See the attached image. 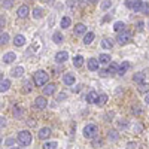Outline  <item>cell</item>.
<instances>
[{
	"label": "cell",
	"instance_id": "obj_53",
	"mask_svg": "<svg viewBox=\"0 0 149 149\" xmlns=\"http://www.w3.org/2000/svg\"><path fill=\"white\" fill-rule=\"evenodd\" d=\"M145 102H146V104H149V93H148L146 97H145Z\"/></svg>",
	"mask_w": 149,
	"mask_h": 149
},
{
	"label": "cell",
	"instance_id": "obj_29",
	"mask_svg": "<svg viewBox=\"0 0 149 149\" xmlns=\"http://www.w3.org/2000/svg\"><path fill=\"white\" fill-rule=\"evenodd\" d=\"M8 42H9V34L8 33H2L0 34V46L8 45Z\"/></svg>",
	"mask_w": 149,
	"mask_h": 149
},
{
	"label": "cell",
	"instance_id": "obj_22",
	"mask_svg": "<svg viewBox=\"0 0 149 149\" xmlns=\"http://www.w3.org/2000/svg\"><path fill=\"white\" fill-rule=\"evenodd\" d=\"M93 40H94V33H93V31L85 33V36H84V43H85V45H90Z\"/></svg>",
	"mask_w": 149,
	"mask_h": 149
},
{
	"label": "cell",
	"instance_id": "obj_17",
	"mask_svg": "<svg viewBox=\"0 0 149 149\" xmlns=\"http://www.w3.org/2000/svg\"><path fill=\"white\" fill-rule=\"evenodd\" d=\"M24 43H26V37H24L22 34H17L15 39H14V45L15 46H22Z\"/></svg>",
	"mask_w": 149,
	"mask_h": 149
},
{
	"label": "cell",
	"instance_id": "obj_5",
	"mask_svg": "<svg viewBox=\"0 0 149 149\" xmlns=\"http://www.w3.org/2000/svg\"><path fill=\"white\" fill-rule=\"evenodd\" d=\"M46 106H48V102H46V98H45L43 95H39V97L34 98V107H36V109L43 110Z\"/></svg>",
	"mask_w": 149,
	"mask_h": 149
},
{
	"label": "cell",
	"instance_id": "obj_59",
	"mask_svg": "<svg viewBox=\"0 0 149 149\" xmlns=\"http://www.w3.org/2000/svg\"><path fill=\"white\" fill-rule=\"evenodd\" d=\"M90 2H97V0H90Z\"/></svg>",
	"mask_w": 149,
	"mask_h": 149
},
{
	"label": "cell",
	"instance_id": "obj_49",
	"mask_svg": "<svg viewBox=\"0 0 149 149\" xmlns=\"http://www.w3.org/2000/svg\"><path fill=\"white\" fill-rule=\"evenodd\" d=\"M6 125V119L5 118H2V116H0V128H3Z\"/></svg>",
	"mask_w": 149,
	"mask_h": 149
},
{
	"label": "cell",
	"instance_id": "obj_33",
	"mask_svg": "<svg viewBox=\"0 0 149 149\" xmlns=\"http://www.w3.org/2000/svg\"><path fill=\"white\" fill-rule=\"evenodd\" d=\"M112 46H113L112 40H109V39H103L102 40V48L103 49H112Z\"/></svg>",
	"mask_w": 149,
	"mask_h": 149
},
{
	"label": "cell",
	"instance_id": "obj_51",
	"mask_svg": "<svg viewBox=\"0 0 149 149\" xmlns=\"http://www.w3.org/2000/svg\"><path fill=\"white\" fill-rule=\"evenodd\" d=\"M81 88H82V85H78L76 88H73V93H79V91H81Z\"/></svg>",
	"mask_w": 149,
	"mask_h": 149
},
{
	"label": "cell",
	"instance_id": "obj_54",
	"mask_svg": "<svg viewBox=\"0 0 149 149\" xmlns=\"http://www.w3.org/2000/svg\"><path fill=\"white\" fill-rule=\"evenodd\" d=\"M109 18H110V15H107V17H104V18H103V22H106V21H109Z\"/></svg>",
	"mask_w": 149,
	"mask_h": 149
},
{
	"label": "cell",
	"instance_id": "obj_16",
	"mask_svg": "<svg viewBox=\"0 0 149 149\" xmlns=\"http://www.w3.org/2000/svg\"><path fill=\"white\" fill-rule=\"evenodd\" d=\"M106 103H107V95H106V94L97 95V100H95V104H97V106H104Z\"/></svg>",
	"mask_w": 149,
	"mask_h": 149
},
{
	"label": "cell",
	"instance_id": "obj_35",
	"mask_svg": "<svg viewBox=\"0 0 149 149\" xmlns=\"http://www.w3.org/2000/svg\"><path fill=\"white\" fill-rule=\"evenodd\" d=\"M142 6H143V3L140 2V0H134V3H133V10L134 12H137V10H142Z\"/></svg>",
	"mask_w": 149,
	"mask_h": 149
},
{
	"label": "cell",
	"instance_id": "obj_43",
	"mask_svg": "<svg viewBox=\"0 0 149 149\" xmlns=\"http://www.w3.org/2000/svg\"><path fill=\"white\" fill-rule=\"evenodd\" d=\"M133 130H134V133H137V134H139V133H142V125H140V124H136Z\"/></svg>",
	"mask_w": 149,
	"mask_h": 149
},
{
	"label": "cell",
	"instance_id": "obj_27",
	"mask_svg": "<svg viewBox=\"0 0 149 149\" xmlns=\"http://www.w3.org/2000/svg\"><path fill=\"white\" fill-rule=\"evenodd\" d=\"M24 74V69L22 67H15L14 70H12V76L14 78H21Z\"/></svg>",
	"mask_w": 149,
	"mask_h": 149
},
{
	"label": "cell",
	"instance_id": "obj_10",
	"mask_svg": "<svg viewBox=\"0 0 149 149\" xmlns=\"http://www.w3.org/2000/svg\"><path fill=\"white\" fill-rule=\"evenodd\" d=\"M22 115H24V107L21 104H15L14 106V116L17 119H19V118H22Z\"/></svg>",
	"mask_w": 149,
	"mask_h": 149
},
{
	"label": "cell",
	"instance_id": "obj_7",
	"mask_svg": "<svg viewBox=\"0 0 149 149\" xmlns=\"http://www.w3.org/2000/svg\"><path fill=\"white\" fill-rule=\"evenodd\" d=\"M55 90H57V85L55 84H46L43 86V94L45 95H52L55 93Z\"/></svg>",
	"mask_w": 149,
	"mask_h": 149
},
{
	"label": "cell",
	"instance_id": "obj_39",
	"mask_svg": "<svg viewBox=\"0 0 149 149\" xmlns=\"http://www.w3.org/2000/svg\"><path fill=\"white\" fill-rule=\"evenodd\" d=\"M31 91V81L24 82V93H30Z\"/></svg>",
	"mask_w": 149,
	"mask_h": 149
},
{
	"label": "cell",
	"instance_id": "obj_48",
	"mask_svg": "<svg viewBox=\"0 0 149 149\" xmlns=\"http://www.w3.org/2000/svg\"><path fill=\"white\" fill-rule=\"evenodd\" d=\"M14 143H15V140H14V139H8V140L5 142V145H6V146H12Z\"/></svg>",
	"mask_w": 149,
	"mask_h": 149
},
{
	"label": "cell",
	"instance_id": "obj_41",
	"mask_svg": "<svg viewBox=\"0 0 149 149\" xmlns=\"http://www.w3.org/2000/svg\"><path fill=\"white\" fill-rule=\"evenodd\" d=\"M103 145V140L102 139H95V140H93V146L94 148H100Z\"/></svg>",
	"mask_w": 149,
	"mask_h": 149
},
{
	"label": "cell",
	"instance_id": "obj_23",
	"mask_svg": "<svg viewBox=\"0 0 149 149\" xmlns=\"http://www.w3.org/2000/svg\"><path fill=\"white\" fill-rule=\"evenodd\" d=\"M113 30L118 31V33L124 31V30H125V24H124L122 21H116V22H115V26H113Z\"/></svg>",
	"mask_w": 149,
	"mask_h": 149
},
{
	"label": "cell",
	"instance_id": "obj_45",
	"mask_svg": "<svg viewBox=\"0 0 149 149\" xmlns=\"http://www.w3.org/2000/svg\"><path fill=\"white\" fill-rule=\"evenodd\" d=\"M133 3H134V0H125V6L130 8V9L133 8Z\"/></svg>",
	"mask_w": 149,
	"mask_h": 149
},
{
	"label": "cell",
	"instance_id": "obj_15",
	"mask_svg": "<svg viewBox=\"0 0 149 149\" xmlns=\"http://www.w3.org/2000/svg\"><path fill=\"white\" fill-rule=\"evenodd\" d=\"M86 103H90V104H93V103H95V100H97V93L95 91H90L88 94H86Z\"/></svg>",
	"mask_w": 149,
	"mask_h": 149
},
{
	"label": "cell",
	"instance_id": "obj_19",
	"mask_svg": "<svg viewBox=\"0 0 149 149\" xmlns=\"http://www.w3.org/2000/svg\"><path fill=\"white\" fill-rule=\"evenodd\" d=\"M107 139H109L110 142H116V140L119 139L118 131H116V130H110V131L107 133Z\"/></svg>",
	"mask_w": 149,
	"mask_h": 149
},
{
	"label": "cell",
	"instance_id": "obj_26",
	"mask_svg": "<svg viewBox=\"0 0 149 149\" xmlns=\"http://www.w3.org/2000/svg\"><path fill=\"white\" fill-rule=\"evenodd\" d=\"M98 63H100V64H107V63H110V55L102 54L100 57H98Z\"/></svg>",
	"mask_w": 149,
	"mask_h": 149
},
{
	"label": "cell",
	"instance_id": "obj_12",
	"mask_svg": "<svg viewBox=\"0 0 149 149\" xmlns=\"http://www.w3.org/2000/svg\"><path fill=\"white\" fill-rule=\"evenodd\" d=\"M98 66H100L98 60H95V58H90V60H88V69H90V70L95 72V70H98Z\"/></svg>",
	"mask_w": 149,
	"mask_h": 149
},
{
	"label": "cell",
	"instance_id": "obj_36",
	"mask_svg": "<svg viewBox=\"0 0 149 149\" xmlns=\"http://www.w3.org/2000/svg\"><path fill=\"white\" fill-rule=\"evenodd\" d=\"M57 146H58L57 142H46L43 145V149H57Z\"/></svg>",
	"mask_w": 149,
	"mask_h": 149
},
{
	"label": "cell",
	"instance_id": "obj_4",
	"mask_svg": "<svg viewBox=\"0 0 149 149\" xmlns=\"http://www.w3.org/2000/svg\"><path fill=\"white\" fill-rule=\"evenodd\" d=\"M130 40H131V34H130L128 31H125V30H124L122 33H119L118 37H116V42H118L119 45H127Z\"/></svg>",
	"mask_w": 149,
	"mask_h": 149
},
{
	"label": "cell",
	"instance_id": "obj_40",
	"mask_svg": "<svg viewBox=\"0 0 149 149\" xmlns=\"http://www.w3.org/2000/svg\"><path fill=\"white\" fill-rule=\"evenodd\" d=\"M110 6H112V2H110V0H104V2L102 3V9H103V10H107Z\"/></svg>",
	"mask_w": 149,
	"mask_h": 149
},
{
	"label": "cell",
	"instance_id": "obj_11",
	"mask_svg": "<svg viewBox=\"0 0 149 149\" xmlns=\"http://www.w3.org/2000/svg\"><path fill=\"white\" fill-rule=\"evenodd\" d=\"M49 134H51V128L43 127V128H40V130H39V139L45 140V139H48V137H49Z\"/></svg>",
	"mask_w": 149,
	"mask_h": 149
},
{
	"label": "cell",
	"instance_id": "obj_34",
	"mask_svg": "<svg viewBox=\"0 0 149 149\" xmlns=\"http://www.w3.org/2000/svg\"><path fill=\"white\" fill-rule=\"evenodd\" d=\"M107 73H109V74H115V73H118V66H116L115 63H110V66L107 67Z\"/></svg>",
	"mask_w": 149,
	"mask_h": 149
},
{
	"label": "cell",
	"instance_id": "obj_24",
	"mask_svg": "<svg viewBox=\"0 0 149 149\" xmlns=\"http://www.w3.org/2000/svg\"><path fill=\"white\" fill-rule=\"evenodd\" d=\"M42 17H43V9H42V8H34V9H33V18L39 19V18H42Z\"/></svg>",
	"mask_w": 149,
	"mask_h": 149
},
{
	"label": "cell",
	"instance_id": "obj_47",
	"mask_svg": "<svg viewBox=\"0 0 149 149\" xmlns=\"http://www.w3.org/2000/svg\"><path fill=\"white\" fill-rule=\"evenodd\" d=\"M127 149H136V143L134 142H128L127 143Z\"/></svg>",
	"mask_w": 149,
	"mask_h": 149
},
{
	"label": "cell",
	"instance_id": "obj_57",
	"mask_svg": "<svg viewBox=\"0 0 149 149\" xmlns=\"http://www.w3.org/2000/svg\"><path fill=\"white\" fill-rule=\"evenodd\" d=\"M10 149H19V148H17V146H15V148H10Z\"/></svg>",
	"mask_w": 149,
	"mask_h": 149
},
{
	"label": "cell",
	"instance_id": "obj_8",
	"mask_svg": "<svg viewBox=\"0 0 149 149\" xmlns=\"http://www.w3.org/2000/svg\"><path fill=\"white\" fill-rule=\"evenodd\" d=\"M67 58H69L67 51H60L55 55V61H57V63H64V61H67Z\"/></svg>",
	"mask_w": 149,
	"mask_h": 149
},
{
	"label": "cell",
	"instance_id": "obj_6",
	"mask_svg": "<svg viewBox=\"0 0 149 149\" xmlns=\"http://www.w3.org/2000/svg\"><path fill=\"white\" fill-rule=\"evenodd\" d=\"M30 14V8L27 6V5H22V6H19L18 8V10H17V15L19 17V18H27V15Z\"/></svg>",
	"mask_w": 149,
	"mask_h": 149
},
{
	"label": "cell",
	"instance_id": "obj_1",
	"mask_svg": "<svg viewBox=\"0 0 149 149\" xmlns=\"http://www.w3.org/2000/svg\"><path fill=\"white\" fill-rule=\"evenodd\" d=\"M48 79H49V74H48L45 70H37V72L33 74V81H34V84H36L37 86L46 85Z\"/></svg>",
	"mask_w": 149,
	"mask_h": 149
},
{
	"label": "cell",
	"instance_id": "obj_20",
	"mask_svg": "<svg viewBox=\"0 0 149 149\" xmlns=\"http://www.w3.org/2000/svg\"><path fill=\"white\" fill-rule=\"evenodd\" d=\"M128 69H130V63H128V61H124V63L118 67V74H124Z\"/></svg>",
	"mask_w": 149,
	"mask_h": 149
},
{
	"label": "cell",
	"instance_id": "obj_52",
	"mask_svg": "<svg viewBox=\"0 0 149 149\" xmlns=\"http://www.w3.org/2000/svg\"><path fill=\"white\" fill-rule=\"evenodd\" d=\"M100 74H102V76H107V70H100Z\"/></svg>",
	"mask_w": 149,
	"mask_h": 149
},
{
	"label": "cell",
	"instance_id": "obj_58",
	"mask_svg": "<svg viewBox=\"0 0 149 149\" xmlns=\"http://www.w3.org/2000/svg\"><path fill=\"white\" fill-rule=\"evenodd\" d=\"M0 34H2V27H0Z\"/></svg>",
	"mask_w": 149,
	"mask_h": 149
},
{
	"label": "cell",
	"instance_id": "obj_60",
	"mask_svg": "<svg viewBox=\"0 0 149 149\" xmlns=\"http://www.w3.org/2000/svg\"><path fill=\"white\" fill-rule=\"evenodd\" d=\"M0 2H3V0H0Z\"/></svg>",
	"mask_w": 149,
	"mask_h": 149
},
{
	"label": "cell",
	"instance_id": "obj_37",
	"mask_svg": "<svg viewBox=\"0 0 149 149\" xmlns=\"http://www.w3.org/2000/svg\"><path fill=\"white\" fill-rule=\"evenodd\" d=\"M118 127H119L121 130H125V128L128 127V121H127V119H119V121H118Z\"/></svg>",
	"mask_w": 149,
	"mask_h": 149
},
{
	"label": "cell",
	"instance_id": "obj_18",
	"mask_svg": "<svg viewBox=\"0 0 149 149\" xmlns=\"http://www.w3.org/2000/svg\"><path fill=\"white\" fill-rule=\"evenodd\" d=\"M10 86V81L9 79H3L2 82H0V93H6L9 90Z\"/></svg>",
	"mask_w": 149,
	"mask_h": 149
},
{
	"label": "cell",
	"instance_id": "obj_50",
	"mask_svg": "<svg viewBox=\"0 0 149 149\" xmlns=\"http://www.w3.org/2000/svg\"><path fill=\"white\" fill-rule=\"evenodd\" d=\"M66 97H67V94H66V93H61V94L58 95V100L61 102V100H64V98H66Z\"/></svg>",
	"mask_w": 149,
	"mask_h": 149
},
{
	"label": "cell",
	"instance_id": "obj_42",
	"mask_svg": "<svg viewBox=\"0 0 149 149\" xmlns=\"http://www.w3.org/2000/svg\"><path fill=\"white\" fill-rule=\"evenodd\" d=\"M142 12L145 15H149V3H143V6H142Z\"/></svg>",
	"mask_w": 149,
	"mask_h": 149
},
{
	"label": "cell",
	"instance_id": "obj_32",
	"mask_svg": "<svg viewBox=\"0 0 149 149\" xmlns=\"http://www.w3.org/2000/svg\"><path fill=\"white\" fill-rule=\"evenodd\" d=\"M139 93H142V94H148L149 93V85L148 84H139Z\"/></svg>",
	"mask_w": 149,
	"mask_h": 149
},
{
	"label": "cell",
	"instance_id": "obj_25",
	"mask_svg": "<svg viewBox=\"0 0 149 149\" xmlns=\"http://www.w3.org/2000/svg\"><path fill=\"white\" fill-rule=\"evenodd\" d=\"M73 64H74V67H81V66L84 64V57H82V55L73 57Z\"/></svg>",
	"mask_w": 149,
	"mask_h": 149
},
{
	"label": "cell",
	"instance_id": "obj_30",
	"mask_svg": "<svg viewBox=\"0 0 149 149\" xmlns=\"http://www.w3.org/2000/svg\"><path fill=\"white\" fill-rule=\"evenodd\" d=\"M70 18L69 17H63V18H61V22H60V26L61 27H63V29H67V27H70Z\"/></svg>",
	"mask_w": 149,
	"mask_h": 149
},
{
	"label": "cell",
	"instance_id": "obj_9",
	"mask_svg": "<svg viewBox=\"0 0 149 149\" xmlns=\"http://www.w3.org/2000/svg\"><path fill=\"white\" fill-rule=\"evenodd\" d=\"M15 58H17L15 52H6L3 55V63L5 64H10V63H14V61H15Z\"/></svg>",
	"mask_w": 149,
	"mask_h": 149
},
{
	"label": "cell",
	"instance_id": "obj_56",
	"mask_svg": "<svg viewBox=\"0 0 149 149\" xmlns=\"http://www.w3.org/2000/svg\"><path fill=\"white\" fill-rule=\"evenodd\" d=\"M3 81V73H0V82Z\"/></svg>",
	"mask_w": 149,
	"mask_h": 149
},
{
	"label": "cell",
	"instance_id": "obj_38",
	"mask_svg": "<svg viewBox=\"0 0 149 149\" xmlns=\"http://www.w3.org/2000/svg\"><path fill=\"white\" fill-rule=\"evenodd\" d=\"M3 8L5 9H10L12 6H14V0H3Z\"/></svg>",
	"mask_w": 149,
	"mask_h": 149
},
{
	"label": "cell",
	"instance_id": "obj_31",
	"mask_svg": "<svg viewBox=\"0 0 149 149\" xmlns=\"http://www.w3.org/2000/svg\"><path fill=\"white\" fill-rule=\"evenodd\" d=\"M142 113H143V107H142L140 104H136V106H133V115L139 116V115H142Z\"/></svg>",
	"mask_w": 149,
	"mask_h": 149
},
{
	"label": "cell",
	"instance_id": "obj_28",
	"mask_svg": "<svg viewBox=\"0 0 149 149\" xmlns=\"http://www.w3.org/2000/svg\"><path fill=\"white\" fill-rule=\"evenodd\" d=\"M52 40H54V43H61L63 42V34H61L60 31H55L52 34Z\"/></svg>",
	"mask_w": 149,
	"mask_h": 149
},
{
	"label": "cell",
	"instance_id": "obj_13",
	"mask_svg": "<svg viewBox=\"0 0 149 149\" xmlns=\"http://www.w3.org/2000/svg\"><path fill=\"white\" fill-rule=\"evenodd\" d=\"M86 33V27L84 26L82 22H79V24H76V26H74V34H85Z\"/></svg>",
	"mask_w": 149,
	"mask_h": 149
},
{
	"label": "cell",
	"instance_id": "obj_14",
	"mask_svg": "<svg viewBox=\"0 0 149 149\" xmlns=\"http://www.w3.org/2000/svg\"><path fill=\"white\" fill-rule=\"evenodd\" d=\"M133 81H134L136 84H143V82H145V74H143L142 72L134 73V74H133Z\"/></svg>",
	"mask_w": 149,
	"mask_h": 149
},
{
	"label": "cell",
	"instance_id": "obj_46",
	"mask_svg": "<svg viewBox=\"0 0 149 149\" xmlns=\"http://www.w3.org/2000/svg\"><path fill=\"white\" fill-rule=\"evenodd\" d=\"M143 26H145V22H143V21H139V22H137V30L142 31V30H143Z\"/></svg>",
	"mask_w": 149,
	"mask_h": 149
},
{
	"label": "cell",
	"instance_id": "obj_55",
	"mask_svg": "<svg viewBox=\"0 0 149 149\" xmlns=\"http://www.w3.org/2000/svg\"><path fill=\"white\" fill-rule=\"evenodd\" d=\"M29 124H30V125L33 127V125H34V119H30V121H29Z\"/></svg>",
	"mask_w": 149,
	"mask_h": 149
},
{
	"label": "cell",
	"instance_id": "obj_21",
	"mask_svg": "<svg viewBox=\"0 0 149 149\" xmlns=\"http://www.w3.org/2000/svg\"><path fill=\"white\" fill-rule=\"evenodd\" d=\"M63 82L66 85H73L74 84V76H73V74H70V73H67V74H64V76H63Z\"/></svg>",
	"mask_w": 149,
	"mask_h": 149
},
{
	"label": "cell",
	"instance_id": "obj_2",
	"mask_svg": "<svg viewBox=\"0 0 149 149\" xmlns=\"http://www.w3.org/2000/svg\"><path fill=\"white\" fill-rule=\"evenodd\" d=\"M97 134H98V127L95 125V124H88V125H85L84 136L86 139H94Z\"/></svg>",
	"mask_w": 149,
	"mask_h": 149
},
{
	"label": "cell",
	"instance_id": "obj_3",
	"mask_svg": "<svg viewBox=\"0 0 149 149\" xmlns=\"http://www.w3.org/2000/svg\"><path fill=\"white\" fill-rule=\"evenodd\" d=\"M18 142H19V145H22V146H29V145L31 143V133L27 131V130L19 131V133H18Z\"/></svg>",
	"mask_w": 149,
	"mask_h": 149
},
{
	"label": "cell",
	"instance_id": "obj_44",
	"mask_svg": "<svg viewBox=\"0 0 149 149\" xmlns=\"http://www.w3.org/2000/svg\"><path fill=\"white\" fill-rule=\"evenodd\" d=\"M5 24H6V18L3 17V15H0V27H5Z\"/></svg>",
	"mask_w": 149,
	"mask_h": 149
}]
</instances>
